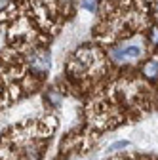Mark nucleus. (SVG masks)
Returning <instances> with one entry per match:
<instances>
[{"mask_svg": "<svg viewBox=\"0 0 158 160\" xmlns=\"http://www.w3.org/2000/svg\"><path fill=\"white\" fill-rule=\"evenodd\" d=\"M84 8L86 10H95V0H84Z\"/></svg>", "mask_w": 158, "mask_h": 160, "instance_id": "0eeeda50", "label": "nucleus"}, {"mask_svg": "<svg viewBox=\"0 0 158 160\" xmlns=\"http://www.w3.org/2000/svg\"><path fill=\"white\" fill-rule=\"evenodd\" d=\"M130 145V141H126V139H122V141H116V143H112L111 147H109V151L112 152V151H118V149H126Z\"/></svg>", "mask_w": 158, "mask_h": 160, "instance_id": "39448f33", "label": "nucleus"}, {"mask_svg": "<svg viewBox=\"0 0 158 160\" xmlns=\"http://www.w3.org/2000/svg\"><path fill=\"white\" fill-rule=\"evenodd\" d=\"M46 101H50L53 107H59V105H61V93H57L55 90L48 92V93H46Z\"/></svg>", "mask_w": 158, "mask_h": 160, "instance_id": "20e7f679", "label": "nucleus"}, {"mask_svg": "<svg viewBox=\"0 0 158 160\" xmlns=\"http://www.w3.org/2000/svg\"><path fill=\"white\" fill-rule=\"evenodd\" d=\"M29 65H31V71L34 74H44V72H48L50 67H52V55H50V52H44V50L34 52L29 57Z\"/></svg>", "mask_w": 158, "mask_h": 160, "instance_id": "f03ea898", "label": "nucleus"}, {"mask_svg": "<svg viewBox=\"0 0 158 160\" xmlns=\"http://www.w3.org/2000/svg\"><path fill=\"white\" fill-rule=\"evenodd\" d=\"M141 72L145 74V78L156 82V80H158V61H156V59H149V61L143 65Z\"/></svg>", "mask_w": 158, "mask_h": 160, "instance_id": "7ed1b4c3", "label": "nucleus"}, {"mask_svg": "<svg viewBox=\"0 0 158 160\" xmlns=\"http://www.w3.org/2000/svg\"><path fill=\"white\" fill-rule=\"evenodd\" d=\"M61 2H63V4H65V2H71V0H61Z\"/></svg>", "mask_w": 158, "mask_h": 160, "instance_id": "1a4fd4ad", "label": "nucleus"}, {"mask_svg": "<svg viewBox=\"0 0 158 160\" xmlns=\"http://www.w3.org/2000/svg\"><path fill=\"white\" fill-rule=\"evenodd\" d=\"M149 40H151V44L158 46V27H152L151 32H149Z\"/></svg>", "mask_w": 158, "mask_h": 160, "instance_id": "423d86ee", "label": "nucleus"}, {"mask_svg": "<svg viewBox=\"0 0 158 160\" xmlns=\"http://www.w3.org/2000/svg\"><path fill=\"white\" fill-rule=\"evenodd\" d=\"M8 2H10V0H0V10H4L8 6Z\"/></svg>", "mask_w": 158, "mask_h": 160, "instance_id": "6e6552de", "label": "nucleus"}, {"mask_svg": "<svg viewBox=\"0 0 158 160\" xmlns=\"http://www.w3.org/2000/svg\"><path fill=\"white\" fill-rule=\"evenodd\" d=\"M141 46L139 44H128V46H118L111 50V59L116 63H126L130 59H137L141 55Z\"/></svg>", "mask_w": 158, "mask_h": 160, "instance_id": "f257e3e1", "label": "nucleus"}]
</instances>
